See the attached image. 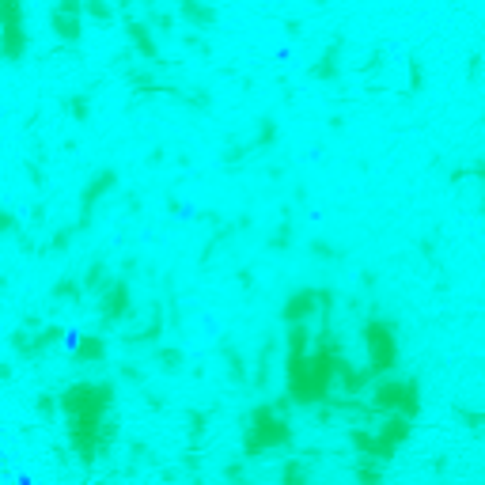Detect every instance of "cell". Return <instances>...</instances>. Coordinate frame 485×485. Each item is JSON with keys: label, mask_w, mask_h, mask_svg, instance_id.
<instances>
[{"label": "cell", "mask_w": 485, "mask_h": 485, "mask_svg": "<svg viewBox=\"0 0 485 485\" xmlns=\"http://www.w3.org/2000/svg\"><path fill=\"white\" fill-rule=\"evenodd\" d=\"M114 409V383H72L61 391V414L69 417V443L84 466L107 455V421Z\"/></svg>", "instance_id": "obj_1"}, {"label": "cell", "mask_w": 485, "mask_h": 485, "mask_svg": "<svg viewBox=\"0 0 485 485\" xmlns=\"http://www.w3.org/2000/svg\"><path fill=\"white\" fill-rule=\"evenodd\" d=\"M292 443V425L285 421L277 406H258L250 409L247 417V432H242V455L247 459H262L265 451H277V448H288Z\"/></svg>", "instance_id": "obj_2"}, {"label": "cell", "mask_w": 485, "mask_h": 485, "mask_svg": "<svg viewBox=\"0 0 485 485\" xmlns=\"http://www.w3.org/2000/svg\"><path fill=\"white\" fill-rule=\"evenodd\" d=\"M409 440V417L406 414H387V421L379 432H368V428H349V443L368 459H391L402 443Z\"/></svg>", "instance_id": "obj_3"}, {"label": "cell", "mask_w": 485, "mask_h": 485, "mask_svg": "<svg viewBox=\"0 0 485 485\" xmlns=\"http://www.w3.org/2000/svg\"><path fill=\"white\" fill-rule=\"evenodd\" d=\"M360 337H364V349H368V371L371 376H383V371L398 368V322L371 315V319L364 322Z\"/></svg>", "instance_id": "obj_4"}, {"label": "cell", "mask_w": 485, "mask_h": 485, "mask_svg": "<svg viewBox=\"0 0 485 485\" xmlns=\"http://www.w3.org/2000/svg\"><path fill=\"white\" fill-rule=\"evenodd\" d=\"M371 406L379 414H406L414 417L421 409V394H417V379H379L371 391Z\"/></svg>", "instance_id": "obj_5"}, {"label": "cell", "mask_w": 485, "mask_h": 485, "mask_svg": "<svg viewBox=\"0 0 485 485\" xmlns=\"http://www.w3.org/2000/svg\"><path fill=\"white\" fill-rule=\"evenodd\" d=\"M50 30L61 50H72L84 38V0H58L50 8Z\"/></svg>", "instance_id": "obj_6"}, {"label": "cell", "mask_w": 485, "mask_h": 485, "mask_svg": "<svg viewBox=\"0 0 485 485\" xmlns=\"http://www.w3.org/2000/svg\"><path fill=\"white\" fill-rule=\"evenodd\" d=\"M129 315H133V292H129V277L121 273L99 296V330L121 326V319H129Z\"/></svg>", "instance_id": "obj_7"}, {"label": "cell", "mask_w": 485, "mask_h": 485, "mask_svg": "<svg viewBox=\"0 0 485 485\" xmlns=\"http://www.w3.org/2000/svg\"><path fill=\"white\" fill-rule=\"evenodd\" d=\"M118 186V171H110V167H103V171H95L91 179H87V186L80 190V209H76V228H80V236H84L87 228H91V220H95V209H99V201L107 197L110 190Z\"/></svg>", "instance_id": "obj_8"}, {"label": "cell", "mask_w": 485, "mask_h": 485, "mask_svg": "<svg viewBox=\"0 0 485 485\" xmlns=\"http://www.w3.org/2000/svg\"><path fill=\"white\" fill-rule=\"evenodd\" d=\"M30 330H35V326L23 322V326L12 334V349H15V357H19V360H42L46 353L61 342V334H64L61 326H42L38 334H30Z\"/></svg>", "instance_id": "obj_9"}, {"label": "cell", "mask_w": 485, "mask_h": 485, "mask_svg": "<svg viewBox=\"0 0 485 485\" xmlns=\"http://www.w3.org/2000/svg\"><path fill=\"white\" fill-rule=\"evenodd\" d=\"M27 50H30V35H27V23H23V0H4V58L19 64Z\"/></svg>", "instance_id": "obj_10"}, {"label": "cell", "mask_w": 485, "mask_h": 485, "mask_svg": "<svg viewBox=\"0 0 485 485\" xmlns=\"http://www.w3.org/2000/svg\"><path fill=\"white\" fill-rule=\"evenodd\" d=\"M322 292H326V288H296V292L285 300V307H281V319H285L288 326H292V322H307L322 307Z\"/></svg>", "instance_id": "obj_11"}, {"label": "cell", "mask_w": 485, "mask_h": 485, "mask_svg": "<svg viewBox=\"0 0 485 485\" xmlns=\"http://www.w3.org/2000/svg\"><path fill=\"white\" fill-rule=\"evenodd\" d=\"M148 27H152L148 19H133V15H125L129 46H133V50L141 53V58L148 61V64H156V69H159V64H167V61H164V53H159V46H156V38H152V30H148Z\"/></svg>", "instance_id": "obj_12"}, {"label": "cell", "mask_w": 485, "mask_h": 485, "mask_svg": "<svg viewBox=\"0 0 485 485\" xmlns=\"http://www.w3.org/2000/svg\"><path fill=\"white\" fill-rule=\"evenodd\" d=\"M342 50H345V35H334L326 42V50L319 53V61L311 64V80H319V84H334L337 76H342Z\"/></svg>", "instance_id": "obj_13"}, {"label": "cell", "mask_w": 485, "mask_h": 485, "mask_svg": "<svg viewBox=\"0 0 485 485\" xmlns=\"http://www.w3.org/2000/svg\"><path fill=\"white\" fill-rule=\"evenodd\" d=\"M164 326H167V311H164V303L159 300H152L148 307V322H144L136 334H121V345H129V349H141V345H156L159 342V334H164Z\"/></svg>", "instance_id": "obj_14"}, {"label": "cell", "mask_w": 485, "mask_h": 485, "mask_svg": "<svg viewBox=\"0 0 485 485\" xmlns=\"http://www.w3.org/2000/svg\"><path fill=\"white\" fill-rule=\"evenodd\" d=\"M459 182H470L474 190H478V201H474V213L485 216V159H470L466 167H455L451 171V186H459Z\"/></svg>", "instance_id": "obj_15"}, {"label": "cell", "mask_w": 485, "mask_h": 485, "mask_svg": "<svg viewBox=\"0 0 485 485\" xmlns=\"http://www.w3.org/2000/svg\"><path fill=\"white\" fill-rule=\"evenodd\" d=\"M72 360L76 364H107V337H103V330H95V334H80L76 349H72Z\"/></svg>", "instance_id": "obj_16"}, {"label": "cell", "mask_w": 485, "mask_h": 485, "mask_svg": "<svg viewBox=\"0 0 485 485\" xmlns=\"http://www.w3.org/2000/svg\"><path fill=\"white\" fill-rule=\"evenodd\" d=\"M179 15L193 30H209L216 23V8L209 0H179Z\"/></svg>", "instance_id": "obj_17"}, {"label": "cell", "mask_w": 485, "mask_h": 485, "mask_svg": "<svg viewBox=\"0 0 485 485\" xmlns=\"http://www.w3.org/2000/svg\"><path fill=\"white\" fill-rule=\"evenodd\" d=\"M220 353H224V360H228L231 387H247L250 383V371H247V360H242V353L236 349V342H231V337H224V342H220Z\"/></svg>", "instance_id": "obj_18"}, {"label": "cell", "mask_w": 485, "mask_h": 485, "mask_svg": "<svg viewBox=\"0 0 485 485\" xmlns=\"http://www.w3.org/2000/svg\"><path fill=\"white\" fill-rule=\"evenodd\" d=\"M273 353H277V342H273V337H265L262 349H258V368H254V376H250V387H258V391H265V387H270Z\"/></svg>", "instance_id": "obj_19"}, {"label": "cell", "mask_w": 485, "mask_h": 485, "mask_svg": "<svg viewBox=\"0 0 485 485\" xmlns=\"http://www.w3.org/2000/svg\"><path fill=\"white\" fill-rule=\"evenodd\" d=\"M61 110H64L72 121H80V125H84V121L91 118V87H87V91H76V95H64V99H61Z\"/></svg>", "instance_id": "obj_20"}, {"label": "cell", "mask_w": 485, "mask_h": 485, "mask_svg": "<svg viewBox=\"0 0 485 485\" xmlns=\"http://www.w3.org/2000/svg\"><path fill=\"white\" fill-rule=\"evenodd\" d=\"M84 281H76V277H61L58 285L50 288V300H64V303H72V307H80L84 303Z\"/></svg>", "instance_id": "obj_21"}, {"label": "cell", "mask_w": 485, "mask_h": 485, "mask_svg": "<svg viewBox=\"0 0 485 485\" xmlns=\"http://www.w3.org/2000/svg\"><path fill=\"white\" fill-rule=\"evenodd\" d=\"M110 281H114V277H107V262H103V258H95V262L84 270V288H87V292H95V296L107 292Z\"/></svg>", "instance_id": "obj_22"}, {"label": "cell", "mask_w": 485, "mask_h": 485, "mask_svg": "<svg viewBox=\"0 0 485 485\" xmlns=\"http://www.w3.org/2000/svg\"><path fill=\"white\" fill-rule=\"evenodd\" d=\"M292 236H296V224H292V213H288L285 209V216H281V224H277V231H270V242H265V247L270 250H288L292 247Z\"/></svg>", "instance_id": "obj_23"}, {"label": "cell", "mask_w": 485, "mask_h": 485, "mask_svg": "<svg viewBox=\"0 0 485 485\" xmlns=\"http://www.w3.org/2000/svg\"><path fill=\"white\" fill-rule=\"evenodd\" d=\"M152 360H156L164 371H171V376H175V371H182L186 353H182V349H175V345H164V349H156V353H152Z\"/></svg>", "instance_id": "obj_24"}, {"label": "cell", "mask_w": 485, "mask_h": 485, "mask_svg": "<svg viewBox=\"0 0 485 485\" xmlns=\"http://www.w3.org/2000/svg\"><path fill=\"white\" fill-rule=\"evenodd\" d=\"M254 144H258V152H265V148H273V144H277V121H273L270 114H265V118H258Z\"/></svg>", "instance_id": "obj_25"}, {"label": "cell", "mask_w": 485, "mask_h": 485, "mask_svg": "<svg viewBox=\"0 0 485 485\" xmlns=\"http://www.w3.org/2000/svg\"><path fill=\"white\" fill-rule=\"evenodd\" d=\"M186 421H190V448H197L201 436H205V425L213 421V414H209V409H190Z\"/></svg>", "instance_id": "obj_26"}, {"label": "cell", "mask_w": 485, "mask_h": 485, "mask_svg": "<svg viewBox=\"0 0 485 485\" xmlns=\"http://www.w3.org/2000/svg\"><path fill=\"white\" fill-rule=\"evenodd\" d=\"M455 421H463L474 436H485V409H466V406H455Z\"/></svg>", "instance_id": "obj_27"}, {"label": "cell", "mask_w": 485, "mask_h": 485, "mask_svg": "<svg viewBox=\"0 0 485 485\" xmlns=\"http://www.w3.org/2000/svg\"><path fill=\"white\" fill-rule=\"evenodd\" d=\"M425 91V64L417 53H409V87H406V99H414V95Z\"/></svg>", "instance_id": "obj_28"}, {"label": "cell", "mask_w": 485, "mask_h": 485, "mask_svg": "<svg viewBox=\"0 0 485 485\" xmlns=\"http://www.w3.org/2000/svg\"><path fill=\"white\" fill-rule=\"evenodd\" d=\"M72 236H80L76 224H69V228L53 231V239H50V247H46V254H61V250H69V247H72Z\"/></svg>", "instance_id": "obj_29"}, {"label": "cell", "mask_w": 485, "mask_h": 485, "mask_svg": "<svg viewBox=\"0 0 485 485\" xmlns=\"http://www.w3.org/2000/svg\"><path fill=\"white\" fill-rule=\"evenodd\" d=\"M307 247H311V254L322 258V262H342V258H345V250L342 247H330L326 239H311Z\"/></svg>", "instance_id": "obj_30"}, {"label": "cell", "mask_w": 485, "mask_h": 485, "mask_svg": "<svg viewBox=\"0 0 485 485\" xmlns=\"http://www.w3.org/2000/svg\"><path fill=\"white\" fill-rule=\"evenodd\" d=\"M84 15H91L95 23H110L114 19V8L107 0H84Z\"/></svg>", "instance_id": "obj_31"}, {"label": "cell", "mask_w": 485, "mask_h": 485, "mask_svg": "<svg viewBox=\"0 0 485 485\" xmlns=\"http://www.w3.org/2000/svg\"><path fill=\"white\" fill-rule=\"evenodd\" d=\"M35 409H38V417H46V421H53V417H58V409H61V394L46 391L42 398L35 402Z\"/></svg>", "instance_id": "obj_32"}, {"label": "cell", "mask_w": 485, "mask_h": 485, "mask_svg": "<svg viewBox=\"0 0 485 485\" xmlns=\"http://www.w3.org/2000/svg\"><path fill=\"white\" fill-rule=\"evenodd\" d=\"M383 58H387V50H383V46H376V50L368 53V61H360V72H364V76H376V72H383Z\"/></svg>", "instance_id": "obj_33"}, {"label": "cell", "mask_w": 485, "mask_h": 485, "mask_svg": "<svg viewBox=\"0 0 485 485\" xmlns=\"http://www.w3.org/2000/svg\"><path fill=\"white\" fill-rule=\"evenodd\" d=\"M144 19H148V23H156V30H159V35H171V30H175V19H171L167 12H156V8H148V15H144Z\"/></svg>", "instance_id": "obj_34"}, {"label": "cell", "mask_w": 485, "mask_h": 485, "mask_svg": "<svg viewBox=\"0 0 485 485\" xmlns=\"http://www.w3.org/2000/svg\"><path fill=\"white\" fill-rule=\"evenodd\" d=\"M311 478V470H307L303 463H288L285 470H281V482H307Z\"/></svg>", "instance_id": "obj_35"}, {"label": "cell", "mask_w": 485, "mask_h": 485, "mask_svg": "<svg viewBox=\"0 0 485 485\" xmlns=\"http://www.w3.org/2000/svg\"><path fill=\"white\" fill-rule=\"evenodd\" d=\"M482 64H485L482 50H474L470 58H466V80H470V84H478V80H482Z\"/></svg>", "instance_id": "obj_36"}, {"label": "cell", "mask_w": 485, "mask_h": 485, "mask_svg": "<svg viewBox=\"0 0 485 485\" xmlns=\"http://www.w3.org/2000/svg\"><path fill=\"white\" fill-rule=\"evenodd\" d=\"M182 42H186V46H190V50H197V53H205V58H213V46H209V42H205V38H201V35H197V30H190V35H186V38H182Z\"/></svg>", "instance_id": "obj_37"}, {"label": "cell", "mask_w": 485, "mask_h": 485, "mask_svg": "<svg viewBox=\"0 0 485 485\" xmlns=\"http://www.w3.org/2000/svg\"><path fill=\"white\" fill-rule=\"evenodd\" d=\"M27 175H30V186H38V190H42V186H46V171H42V159H30V164H27Z\"/></svg>", "instance_id": "obj_38"}, {"label": "cell", "mask_w": 485, "mask_h": 485, "mask_svg": "<svg viewBox=\"0 0 485 485\" xmlns=\"http://www.w3.org/2000/svg\"><path fill=\"white\" fill-rule=\"evenodd\" d=\"M121 379H129V383L144 387V368H136V364H121Z\"/></svg>", "instance_id": "obj_39"}, {"label": "cell", "mask_w": 485, "mask_h": 485, "mask_svg": "<svg viewBox=\"0 0 485 485\" xmlns=\"http://www.w3.org/2000/svg\"><path fill=\"white\" fill-rule=\"evenodd\" d=\"M144 406H148V409H156V414H159V409H164L167 402H164V394H156V391H144Z\"/></svg>", "instance_id": "obj_40"}, {"label": "cell", "mask_w": 485, "mask_h": 485, "mask_svg": "<svg viewBox=\"0 0 485 485\" xmlns=\"http://www.w3.org/2000/svg\"><path fill=\"white\" fill-rule=\"evenodd\" d=\"M285 30H288V38H300L303 23H300V19H285Z\"/></svg>", "instance_id": "obj_41"}, {"label": "cell", "mask_w": 485, "mask_h": 485, "mask_svg": "<svg viewBox=\"0 0 485 485\" xmlns=\"http://www.w3.org/2000/svg\"><path fill=\"white\" fill-rule=\"evenodd\" d=\"M242 474H247V470H242V463H231V466H228V470H224V478H231V482H239V478H242Z\"/></svg>", "instance_id": "obj_42"}, {"label": "cell", "mask_w": 485, "mask_h": 485, "mask_svg": "<svg viewBox=\"0 0 485 485\" xmlns=\"http://www.w3.org/2000/svg\"><path fill=\"white\" fill-rule=\"evenodd\" d=\"M239 285L250 292V288H254V273H250V270H239Z\"/></svg>", "instance_id": "obj_43"}, {"label": "cell", "mask_w": 485, "mask_h": 485, "mask_svg": "<svg viewBox=\"0 0 485 485\" xmlns=\"http://www.w3.org/2000/svg\"><path fill=\"white\" fill-rule=\"evenodd\" d=\"M46 220V205H35L30 209V224H42Z\"/></svg>", "instance_id": "obj_44"}, {"label": "cell", "mask_w": 485, "mask_h": 485, "mask_svg": "<svg viewBox=\"0 0 485 485\" xmlns=\"http://www.w3.org/2000/svg\"><path fill=\"white\" fill-rule=\"evenodd\" d=\"M164 148H152V156H148V167H159V164H164Z\"/></svg>", "instance_id": "obj_45"}, {"label": "cell", "mask_w": 485, "mask_h": 485, "mask_svg": "<svg viewBox=\"0 0 485 485\" xmlns=\"http://www.w3.org/2000/svg\"><path fill=\"white\" fill-rule=\"evenodd\" d=\"M125 205H129V213H141V197L136 193H125Z\"/></svg>", "instance_id": "obj_46"}, {"label": "cell", "mask_w": 485, "mask_h": 485, "mask_svg": "<svg viewBox=\"0 0 485 485\" xmlns=\"http://www.w3.org/2000/svg\"><path fill=\"white\" fill-rule=\"evenodd\" d=\"M167 209H171L175 216H182V205H179V197H175V193H171V197H167Z\"/></svg>", "instance_id": "obj_47"}, {"label": "cell", "mask_w": 485, "mask_h": 485, "mask_svg": "<svg viewBox=\"0 0 485 485\" xmlns=\"http://www.w3.org/2000/svg\"><path fill=\"white\" fill-rule=\"evenodd\" d=\"M360 288H376V273H364V277H360Z\"/></svg>", "instance_id": "obj_48"}, {"label": "cell", "mask_w": 485, "mask_h": 485, "mask_svg": "<svg viewBox=\"0 0 485 485\" xmlns=\"http://www.w3.org/2000/svg\"><path fill=\"white\" fill-rule=\"evenodd\" d=\"M311 4H319V8H322V4H326V0H311Z\"/></svg>", "instance_id": "obj_49"}]
</instances>
